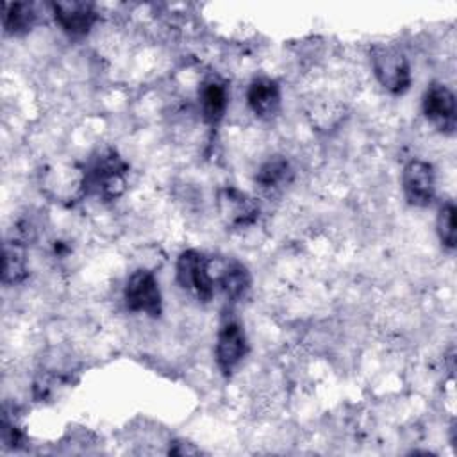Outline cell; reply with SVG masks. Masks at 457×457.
Instances as JSON below:
<instances>
[{"instance_id":"obj_4","label":"cell","mask_w":457,"mask_h":457,"mask_svg":"<svg viewBox=\"0 0 457 457\" xmlns=\"http://www.w3.org/2000/svg\"><path fill=\"white\" fill-rule=\"evenodd\" d=\"M125 303L134 312H143L152 318H157L162 311V296L155 275L148 270H136L123 291Z\"/></svg>"},{"instance_id":"obj_5","label":"cell","mask_w":457,"mask_h":457,"mask_svg":"<svg viewBox=\"0 0 457 457\" xmlns=\"http://www.w3.org/2000/svg\"><path fill=\"white\" fill-rule=\"evenodd\" d=\"M402 187L405 200L414 207H427L434 200L436 173L434 166L421 159H412L403 166Z\"/></svg>"},{"instance_id":"obj_9","label":"cell","mask_w":457,"mask_h":457,"mask_svg":"<svg viewBox=\"0 0 457 457\" xmlns=\"http://www.w3.org/2000/svg\"><path fill=\"white\" fill-rule=\"evenodd\" d=\"M246 102L259 120H271L280 111V86L270 77H255L248 86Z\"/></svg>"},{"instance_id":"obj_16","label":"cell","mask_w":457,"mask_h":457,"mask_svg":"<svg viewBox=\"0 0 457 457\" xmlns=\"http://www.w3.org/2000/svg\"><path fill=\"white\" fill-rule=\"evenodd\" d=\"M437 236L448 250L455 248V205L446 202L441 205L437 214Z\"/></svg>"},{"instance_id":"obj_6","label":"cell","mask_w":457,"mask_h":457,"mask_svg":"<svg viewBox=\"0 0 457 457\" xmlns=\"http://www.w3.org/2000/svg\"><path fill=\"white\" fill-rule=\"evenodd\" d=\"M423 114L439 132L452 134L457 123L453 93L445 84L432 82L423 96Z\"/></svg>"},{"instance_id":"obj_8","label":"cell","mask_w":457,"mask_h":457,"mask_svg":"<svg viewBox=\"0 0 457 457\" xmlns=\"http://www.w3.org/2000/svg\"><path fill=\"white\" fill-rule=\"evenodd\" d=\"M221 218L230 227H246L259 216L257 202L236 187H225L218 195Z\"/></svg>"},{"instance_id":"obj_1","label":"cell","mask_w":457,"mask_h":457,"mask_svg":"<svg viewBox=\"0 0 457 457\" xmlns=\"http://www.w3.org/2000/svg\"><path fill=\"white\" fill-rule=\"evenodd\" d=\"M370 62L378 84L393 95H402L411 86V66L405 54L391 45L377 43L370 50Z\"/></svg>"},{"instance_id":"obj_12","label":"cell","mask_w":457,"mask_h":457,"mask_svg":"<svg viewBox=\"0 0 457 457\" xmlns=\"http://www.w3.org/2000/svg\"><path fill=\"white\" fill-rule=\"evenodd\" d=\"M293 179V168L287 159L275 155L270 157L257 171L255 182L264 191H278L286 187Z\"/></svg>"},{"instance_id":"obj_15","label":"cell","mask_w":457,"mask_h":457,"mask_svg":"<svg viewBox=\"0 0 457 457\" xmlns=\"http://www.w3.org/2000/svg\"><path fill=\"white\" fill-rule=\"evenodd\" d=\"M27 275V262L25 252L20 243H5L4 246V270H2V282L4 284H16L21 282Z\"/></svg>"},{"instance_id":"obj_3","label":"cell","mask_w":457,"mask_h":457,"mask_svg":"<svg viewBox=\"0 0 457 457\" xmlns=\"http://www.w3.org/2000/svg\"><path fill=\"white\" fill-rule=\"evenodd\" d=\"M177 282L200 302H209L214 293V280L209 273V261L196 250H184L177 259Z\"/></svg>"},{"instance_id":"obj_14","label":"cell","mask_w":457,"mask_h":457,"mask_svg":"<svg viewBox=\"0 0 457 457\" xmlns=\"http://www.w3.org/2000/svg\"><path fill=\"white\" fill-rule=\"evenodd\" d=\"M34 21H36V12L30 4H25V2L4 4L2 25L7 34H11V36L25 34L32 29Z\"/></svg>"},{"instance_id":"obj_2","label":"cell","mask_w":457,"mask_h":457,"mask_svg":"<svg viewBox=\"0 0 457 457\" xmlns=\"http://www.w3.org/2000/svg\"><path fill=\"white\" fill-rule=\"evenodd\" d=\"M125 161L112 148L104 150L84 173V187H89L105 200H112L125 189Z\"/></svg>"},{"instance_id":"obj_10","label":"cell","mask_w":457,"mask_h":457,"mask_svg":"<svg viewBox=\"0 0 457 457\" xmlns=\"http://www.w3.org/2000/svg\"><path fill=\"white\" fill-rule=\"evenodd\" d=\"M52 11L59 27L70 36L87 34L96 20L93 5L86 2H55Z\"/></svg>"},{"instance_id":"obj_11","label":"cell","mask_w":457,"mask_h":457,"mask_svg":"<svg viewBox=\"0 0 457 457\" xmlns=\"http://www.w3.org/2000/svg\"><path fill=\"white\" fill-rule=\"evenodd\" d=\"M198 98H200V109H202L204 120L209 125L220 123L228 104L227 86L221 80L211 77L202 82L198 89Z\"/></svg>"},{"instance_id":"obj_7","label":"cell","mask_w":457,"mask_h":457,"mask_svg":"<svg viewBox=\"0 0 457 457\" xmlns=\"http://www.w3.org/2000/svg\"><path fill=\"white\" fill-rule=\"evenodd\" d=\"M248 350L246 336L237 321H227L216 339V364L223 375H230L245 359Z\"/></svg>"},{"instance_id":"obj_13","label":"cell","mask_w":457,"mask_h":457,"mask_svg":"<svg viewBox=\"0 0 457 457\" xmlns=\"http://www.w3.org/2000/svg\"><path fill=\"white\" fill-rule=\"evenodd\" d=\"M218 284L230 300H239L248 293L252 278L248 270L241 262L230 261L223 266L218 277Z\"/></svg>"}]
</instances>
